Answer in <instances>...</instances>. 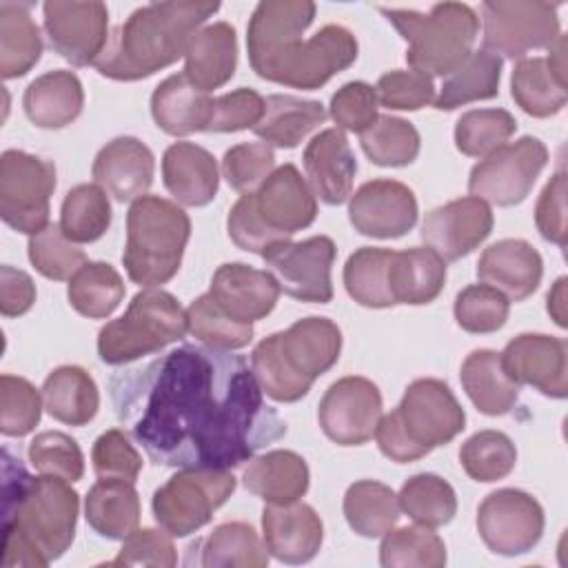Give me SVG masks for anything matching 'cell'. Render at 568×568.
Masks as SVG:
<instances>
[{"label": "cell", "mask_w": 568, "mask_h": 568, "mask_svg": "<svg viewBox=\"0 0 568 568\" xmlns=\"http://www.w3.org/2000/svg\"><path fill=\"white\" fill-rule=\"evenodd\" d=\"M118 422L158 466L231 470L286 435L246 359L184 344L109 382Z\"/></svg>", "instance_id": "cell-1"}, {"label": "cell", "mask_w": 568, "mask_h": 568, "mask_svg": "<svg viewBox=\"0 0 568 568\" xmlns=\"http://www.w3.org/2000/svg\"><path fill=\"white\" fill-rule=\"evenodd\" d=\"M315 18L308 0H262L246 27L253 71L271 82L313 91L357 60V40L342 24H326L304 40Z\"/></svg>", "instance_id": "cell-2"}, {"label": "cell", "mask_w": 568, "mask_h": 568, "mask_svg": "<svg viewBox=\"0 0 568 568\" xmlns=\"http://www.w3.org/2000/svg\"><path fill=\"white\" fill-rule=\"evenodd\" d=\"M80 495L60 477H33L2 448V566L44 568L75 537Z\"/></svg>", "instance_id": "cell-3"}, {"label": "cell", "mask_w": 568, "mask_h": 568, "mask_svg": "<svg viewBox=\"0 0 568 568\" xmlns=\"http://www.w3.org/2000/svg\"><path fill=\"white\" fill-rule=\"evenodd\" d=\"M217 9L220 4L211 0L144 4L113 29L93 67L100 75L120 82L149 78L184 58L193 36Z\"/></svg>", "instance_id": "cell-4"}, {"label": "cell", "mask_w": 568, "mask_h": 568, "mask_svg": "<svg viewBox=\"0 0 568 568\" xmlns=\"http://www.w3.org/2000/svg\"><path fill=\"white\" fill-rule=\"evenodd\" d=\"M317 217V200L295 164L277 166L257 191L240 195L226 217V231L242 251L264 255L288 242Z\"/></svg>", "instance_id": "cell-5"}, {"label": "cell", "mask_w": 568, "mask_h": 568, "mask_svg": "<svg viewBox=\"0 0 568 568\" xmlns=\"http://www.w3.org/2000/svg\"><path fill=\"white\" fill-rule=\"evenodd\" d=\"M464 428L466 413L450 386L435 377H422L406 386L397 408L379 417L375 439L388 459L408 464L446 446Z\"/></svg>", "instance_id": "cell-6"}, {"label": "cell", "mask_w": 568, "mask_h": 568, "mask_svg": "<svg viewBox=\"0 0 568 568\" xmlns=\"http://www.w3.org/2000/svg\"><path fill=\"white\" fill-rule=\"evenodd\" d=\"M191 217L178 202L160 195H142L126 213V244L122 264L131 282L153 288L162 286L180 271Z\"/></svg>", "instance_id": "cell-7"}, {"label": "cell", "mask_w": 568, "mask_h": 568, "mask_svg": "<svg viewBox=\"0 0 568 568\" xmlns=\"http://www.w3.org/2000/svg\"><path fill=\"white\" fill-rule=\"evenodd\" d=\"M377 9L408 42L406 62L410 69L428 78L453 73L470 55L479 33L477 13L462 2H439L428 13L415 9Z\"/></svg>", "instance_id": "cell-8"}, {"label": "cell", "mask_w": 568, "mask_h": 568, "mask_svg": "<svg viewBox=\"0 0 568 568\" xmlns=\"http://www.w3.org/2000/svg\"><path fill=\"white\" fill-rule=\"evenodd\" d=\"M189 331L182 304L158 286L142 288L122 317L106 322L98 333V355L104 364L122 366L158 353Z\"/></svg>", "instance_id": "cell-9"}, {"label": "cell", "mask_w": 568, "mask_h": 568, "mask_svg": "<svg viewBox=\"0 0 568 568\" xmlns=\"http://www.w3.org/2000/svg\"><path fill=\"white\" fill-rule=\"evenodd\" d=\"M235 477L220 468H182L153 493V517L171 537H189L229 501Z\"/></svg>", "instance_id": "cell-10"}, {"label": "cell", "mask_w": 568, "mask_h": 568, "mask_svg": "<svg viewBox=\"0 0 568 568\" xmlns=\"http://www.w3.org/2000/svg\"><path fill=\"white\" fill-rule=\"evenodd\" d=\"M555 2L544 0H488L481 2L484 49L510 60L548 49L559 36V16Z\"/></svg>", "instance_id": "cell-11"}, {"label": "cell", "mask_w": 568, "mask_h": 568, "mask_svg": "<svg viewBox=\"0 0 568 568\" xmlns=\"http://www.w3.org/2000/svg\"><path fill=\"white\" fill-rule=\"evenodd\" d=\"M55 191L53 162L9 149L0 158V217L18 233L36 235L49 224V200Z\"/></svg>", "instance_id": "cell-12"}, {"label": "cell", "mask_w": 568, "mask_h": 568, "mask_svg": "<svg viewBox=\"0 0 568 568\" xmlns=\"http://www.w3.org/2000/svg\"><path fill=\"white\" fill-rule=\"evenodd\" d=\"M548 162V149L539 138L524 135L506 142L470 169V195L497 204L515 206L528 197Z\"/></svg>", "instance_id": "cell-13"}, {"label": "cell", "mask_w": 568, "mask_h": 568, "mask_svg": "<svg viewBox=\"0 0 568 568\" xmlns=\"http://www.w3.org/2000/svg\"><path fill=\"white\" fill-rule=\"evenodd\" d=\"M275 364L295 384L311 388L313 382L331 371L342 353L339 326L320 315H308L282 333L264 337Z\"/></svg>", "instance_id": "cell-14"}, {"label": "cell", "mask_w": 568, "mask_h": 568, "mask_svg": "<svg viewBox=\"0 0 568 568\" xmlns=\"http://www.w3.org/2000/svg\"><path fill=\"white\" fill-rule=\"evenodd\" d=\"M477 532L495 555H524L532 550L544 535V508L526 490H493L477 508Z\"/></svg>", "instance_id": "cell-15"}, {"label": "cell", "mask_w": 568, "mask_h": 568, "mask_svg": "<svg viewBox=\"0 0 568 568\" xmlns=\"http://www.w3.org/2000/svg\"><path fill=\"white\" fill-rule=\"evenodd\" d=\"M337 248L328 235H313L302 242H280L264 251L262 260L277 280L280 291L313 304H328L333 300L331 268Z\"/></svg>", "instance_id": "cell-16"}, {"label": "cell", "mask_w": 568, "mask_h": 568, "mask_svg": "<svg viewBox=\"0 0 568 568\" xmlns=\"http://www.w3.org/2000/svg\"><path fill=\"white\" fill-rule=\"evenodd\" d=\"M44 33L51 49L73 67H89L109 44V9L104 2H62L42 4Z\"/></svg>", "instance_id": "cell-17"}, {"label": "cell", "mask_w": 568, "mask_h": 568, "mask_svg": "<svg viewBox=\"0 0 568 568\" xmlns=\"http://www.w3.org/2000/svg\"><path fill=\"white\" fill-rule=\"evenodd\" d=\"M382 417V393L366 377L348 375L333 382L320 399L317 419L324 435L339 446H362Z\"/></svg>", "instance_id": "cell-18"}, {"label": "cell", "mask_w": 568, "mask_h": 568, "mask_svg": "<svg viewBox=\"0 0 568 568\" xmlns=\"http://www.w3.org/2000/svg\"><path fill=\"white\" fill-rule=\"evenodd\" d=\"M417 197L397 180L364 182L348 197V220L366 237L393 240L406 235L417 222Z\"/></svg>", "instance_id": "cell-19"}, {"label": "cell", "mask_w": 568, "mask_h": 568, "mask_svg": "<svg viewBox=\"0 0 568 568\" xmlns=\"http://www.w3.org/2000/svg\"><path fill=\"white\" fill-rule=\"evenodd\" d=\"M501 355V366L515 384H528L546 397L568 395V344L544 333L513 337Z\"/></svg>", "instance_id": "cell-20"}, {"label": "cell", "mask_w": 568, "mask_h": 568, "mask_svg": "<svg viewBox=\"0 0 568 568\" xmlns=\"http://www.w3.org/2000/svg\"><path fill=\"white\" fill-rule=\"evenodd\" d=\"M493 224L488 202L466 195L428 211L419 233L444 262H455L473 253L490 235Z\"/></svg>", "instance_id": "cell-21"}, {"label": "cell", "mask_w": 568, "mask_h": 568, "mask_svg": "<svg viewBox=\"0 0 568 568\" xmlns=\"http://www.w3.org/2000/svg\"><path fill=\"white\" fill-rule=\"evenodd\" d=\"M262 539L275 559L284 564L311 561L324 541V524L304 501L266 504L262 508Z\"/></svg>", "instance_id": "cell-22"}, {"label": "cell", "mask_w": 568, "mask_h": 568, "mask_svg": "<svg viewBox=\"0 0 568 568\" xmlns=\"http://www.w3.org/2000/svg\"><path fill=\"white\" fill-rule=\"evenodd\" d=\"M209 293L226 315L237 322L253 324L275 308L282 291L268 271H260L242 262H229L217 266L213 273Z\"/></svg>", "instance_id": "cell-23"}, {"label": "cell", "mask_w": 568, "mask_h": 568, "mask_svg": "<svg viewBox=\"0 0 568 568\" xmlns=\"http://www.w3.org/2000/svg\"><path fill=\"white\" fill-rule=\"evenodd\" d=\"M91 173L118 202H131L146 195L153 184L155 158L142 140L120 135L98 151Z\"/></svg>", "instance_id": "cell-24"}, {"label": "cell", "mask_w": 568, "mask_h": 568, "mask_svg": "<svg viewBox=\"0 0 568 568\" xmlns=\"http://www.w3.org/2000/svg\"><path fill=\"white\" fill-rule=\"evenodd\" d=\"M302 162L308 186L322 202L337 206L353 195L357 160L342 129L320 131L306 144Z\"/></svg>", "instance_id": "cell-25"}, {"label": "cell", "mask_w": 568, "mask_h": 568, "mask_svg": "<svg viewBox=\"0 0 568 568\" xmlns=\"http://www.w3.org/2000/svg\"><path fill=\"white\" fill-rule=\"evenodd\" d=\"M544 275V260L539 251L517 237H506L493 242L484 248L477 262V277L504 293L513 302H521L530 297Z\"/></svg>", "instance_id": "cell-26"}, {"label": "cell", "mask_w": 568, "mask_h": 568, "mask_svg": "<svg viewBox=\"0 0 568 568\" xmlns=\"http://www.w3.org/2000/svg\"><path fill=\"white\" fill-rule=\"evenodd\" d=\"M162 180L182 206L209 204L220 186L215 158L195 142H173L162 155Z\"/></svg>", "instance_id": "cell-27"}, {"label": "cell", "mask_w": 568, "mask_h": 568, "mask_svg": "<svg viewBox=\"0 0 568 568\" xmlns=\"http://www.w3.org/2000/svg\"><path fill=\"white\" fill-rule=\"evenodd\" d=\"M215 98L189 82L184 73L162 80L151 95V115L169 135H191L209 131Z\"/></svg>", "instance_id": "cell-28"}, {"label": "cell", "mask_w": 568, "mask_h": 568, "mask_svg": "<svg viewBox=\"0 0 568 568\" xmlns=\"http://www.w3.org/2000/svg\"><path fill=\"white\" fill-rule=\"evenodd\" d=\"M237 67V36L229 22L202 27L184 55V75L202 91L224 87Z\"/></svg>", "instance_id": "cell-29"}, {"label": "cell", "mask_w": 568, "mask_h": 568, "mask_svg": "<svg viewBox=\"0 0 568 568\" xmlns=\"http://www.w3.org/2000/svg\"><path fill=\"white\" fill-rule=\"evenodd\" d=\"M27 118L40 129L71 124L84 106V89L73 71L55 69L38 75L22 95Z\"/></svg>", "instance_id": "cell-30"}, {"label": "cell", "mask_w": 568, "mask_h": 568, "mask_svg": "<svg viewBox=\"0 0 568 568\" xmlns=\"http://www.w3.org/2000/svg\"><path fill=\"white\" fill-rule=\"evenodd\" d=\"M186 564L206 568H264L268 566V550L251 524L226 521L189 546Z\"/></svg>", "instance_id": "cell-31"}, {"label": "cell", "mask_w": 568, "mask_h": 568, "mask_svg": "<svg viewBox=\"0 0 568 568\" xmlns=\"http://www.w3.org/2000/svg\"><path fill=\"white\" fill-rule=\"evenodd\" d=\"M311 481L308 466L293 450H268L251 457L242 473V484L248 493L266 504H291L306 495Z\"/></svg>", "instance_id": "cell-32"}, {"label": "cell", "mask_w": 568, "mask_h": 568, "mask_svg": "<svg viewBox=\"0 0 568 568\" xmlns=\"http://www.w3.org/2000/svg\"><path fill=\"white\" fill-rule=\"evenodd\" d=\"M446 262L428 246L393 251L388 288L395 304H430L444 288Z\"/></svg>", "instance_id": "cell-33"}, {"label": "cell", "mask_w": 568, "mask_h": 568, "mask_svg": "<svg viewBox=\"0 0 568 568\" xmlns=\"http://www.w3.org/2000/svg\"><path fill=\"white\" fill-rule=\"evenodd\" d=\"M326 120V109L317 100H304L288 93L264 98V113L253 133L268 146L295 149L311 131Z\"/></svg>", "instance_id": "cell-34"}, {"label": "cell", "mask_w": 568, "mask_h": 568, "mask_svg": "<svg viewBox=\"0 0 568 568\" xmlns=\"http://www.w3.org/2000/svg\"><path fill=\"white\" fill-rule=\"evenodd\" d=\"M462 386L479 413L499 417L513 410L519 399V384H515L504 366L501 355L490 348L473 351L459 371Z\"/></svg>", "instance_id": "cell-35"}, {"label": "cell", "mask_w": 568, "mask_h": 568, "mask_svg": "<svg viewBox=\"0 0 568 568\" xmlns=\"http://www.w3.org/2000/svg\"><path fill=\"white\" fill-rule=\"evenodd\" d=\"M84 517L100 537L124 541L140 524V497L133 481H95L84 497Z\"/></svg>", "instance_id": "cell-36"}, {"label": "cell", "mask_w": 568, "mask_h": 568, "mask_svg": "<svg viewBox=\"0 0 568 568\" xmlns=\"http://www.w3.org/2000/svg\"><path fill=\"white\" fill-rule=\"evenodd\" d=\"M47 413L69 426L89 424L100 408V393L93 377L75 364L53 368L42 384Z\"/></svg>", "instance_id": "cell-37"}, {"label": "cell", "mask_w": 568, "mask_h": 568, "mask_svg": "<svg viewBox=\"0 0 568 568\" xmlns=\"http://www.w3.org/2000/svg\"><path fill=\"white\" fill-rule=\"evenodd\" d=\"M42 55L40 27L29 4L0 2V75L4 80L27 75Z\"/></svg>", "instance_id": "cell-38"}, {"label": "cell", "mask_w": 568, "mask_h": 568, "mask_svg": "<svg viewBox=\"0 0 568 568\" xmlns=\"http://www.w3.org/2000/svg\"><path fill=\"white\" fill-rule=\"evenodd\" d=\"M499 80L501 58L486 49L470 51V55L444 78L433 104L439 111H455L477 100H490L499 93Z\"/></svg>", "instance_id": "cell-39"}, {"label": "cell", "mask_w": 568, "mask_h": 568, "mask_svg": "<svg viewBox=\"0 0 568 568\" xmlns=\"http://www.w3.org/2000/svg\"><path fill=\"white\" fill-rule=\"evenodd\" d=\"M510 95L532 118H550L566 106L568 89L546 58H521L510 73Z\"/></svg>", "instance_id": "cell-40"}, {"label": "cell", "mask_w": 568, "mask_h": 568, "mask_svg": "<svg viewBox=\"0 0 568 568\" xmlns=\"http://www.w3.org/2000/svg\"><path fill=\"white\" fill-rule=\"evenodd\" d=\"M399 499L390 486L375 479H359L344 493V517L348 526L368 539L384 537L399 519Z\"/></svg>", "instance_id": "cell-41"}, {"label": "cell", "mask_w": 568, "mask_h": 568, "mask_svg": "<svg viewBox=\"0 0 568 568\" xmlns=\"http://www.w3.org/2000/svg\"><path fill=\"white\" fill-rule=\"evenodd\" d=\"M124 282L106 262H87L67 286L69 304L89 320L109 317L124 300Z\"/></svg>", "instance_id": "cell-42"}, {"label": "cell", "mask_w": 568, "mask_h": 568, "mask_svg": "<svg viewBox=\"0 0 568 568\" xmlns=\"http://www.w3.org/2000/svg\"><path fill=\"white\" fill-rule=\"evenodd\" d=\"M393 251L382 246H362L344 264L346 293L366 308L395 306L388 288V264Z\"/></svg>", "instance_id": "cell-43"}, {"label": "cell", "mask_w": 568, "mask_h": 568, "mask_svg": "<svg viewBox=\"0 0 568 568\" xmlns=\"http://www.w3.org/2000/svg\"><path fill=\"white\" fill-rule=\"evenodd\" d=\"M60 226L75 244L100 240L111 226L109 193L100 184H78L67 191L60 209Z\"/></svg>", "instance_id": "cell-44"}, {"label": "cell", "mask_w": 568, "mask_h": 568, "mask_svg": "<svg viewBox=\"0 0 568 568\" xmlns=\"http://www.w3.org/2000/svg\"><path fill=\"white\" fill-rule=\"evenodd\" d=\"M397 499L404 515L428 528L446 526L457 513V495L453 486L433 473L413 475L404 481Z\"/></svg>", "instance_id": "cell-45"}, {"label": "cell", "mask_w": 568, "mask_h": 568, "mask_svg": "<svg viewBox=\"0 0 568 568\" xmlns=\"http://www.w3.org/2000/svg\"><path fill=\"white\" fill-rule=\"evenodd\" d=\"M379 564L386 568H442L446 546L433 528L422 524L390 528L379 546Z\"/></svg>", "instance_id": "cell-46"}, {"label": "cell", "mask_w": 568, "mask_h": 568, "mask_svg": "<svg viewBox=\"0 0 568 568\" xmlns=\"http://www.w3.org/2000/svg\"><path fill=\"white\" fill-rule=\"evenodd\" d=\"M459 464L475 481H499L513 473L517 464V448L501 430H479L462 444Z\"/></svg>", "instance_id": "cell-47"}, {"label": "cell", "mask_w": 568, "mask_h": 568, "mask_svg": "<svg viewBox=\"0 0 568 568\" xmlns=\"http://www.w3.org/2000/svg\"><path fill=\"white\" fill-rule=\"evenodd\" d=\"M362 149L377 166H406L419 155V131L413 122L397 115H379L377 122L359 135Z\"/></svg>", "instance_id": "cell-48"}, {"label": "cell", "mask_w": 568, "mask_h": 568, "mask_svg": "<svg viewBox=\"0 0 568 568\" xmlns=\"http://www.w3.org/2000/svg\"><path fill=\"white\" fill-rule=\"evenodd\" d=\"M186 324H189V333L200 344L222 348V351L244 348L253 339V324H244L226 315L215 304L211 293H204L189 304Z\"/></svg>", "instance_id": "cell-49"}, {"label": "cell", "mask_w": 568, "mask_h": 568, "mask_svg": "<svg viewBox=\"0 0 568 568\" xmlns=\"http://www.w3.org/2000/svg\"><path fill=\"white\" fill-rule=\"evenodd\" d=\"M517 131V120L506 109H470L455 124V146L470 158H486L504 146Z\"/></svg>", "instance_id": "cell-50"}, {"label": "cell", "mask_w": 568, "mask_h": 568, "mask_svg": "<svg viewBox=\"0 0 568 568\" xmlns=\"http://www.w3.org/2000/svg\"><path fill=\"white\" fill-rule=\"evenodd\" d=\"M29 260L47 280H71L84 264V251L64 235L62 226L49 222L40 233L29 237Z\"/></svg>", "instance_id": "cell-51"}, {"label": "cell", "mask_w": 568, "mask_h": 568, "mask_svg": "<svg viewBox=\"0 0 568 568\" xmlns=\"http://www.w3.org/2000/svg\"><path fill=\"white\" fill-rule=\"evenodd\" d=\"M453 313L468 333H495L508 320L510 300L484 282L470 284L457 293Z\"/></svg>", "instance_id": "cell-52"}, {"label": "cell", "mask_w": 568, "mask_h": 568, "mask_svg": "<svg viewBox=\"0 0 568 568\" xmlns=\"http://www.w3.org/2000/svg\"><path fill=\"white\" fill-rule=\"evenodd\" d=\"M29 462L40 475L60 477L69 484L80 481L84 475V455L78 442L60 430L38 433L29 442Z\"/></svg>", "instance_id": "cell-53"}, {"label": "cell", "mask_w": 568, "mask_h": 568, "mask_svg": "<svg viewBox=\"0 0 568 568\" xmlns=\"http://www.w3.org/2000/svg\"><path fill=\"white\" fill-rule=\"evenodd\" d=\"M42 404L29 379L4 373L0 377V433L7 437L29 435L40 422Z\"/></svg>", "instance_id": "cell-54"}, {"label": "cell", "mask_w": 568, "mask_h": 568, "mask_svg": "<svg viewBox=\"0 0 568 568\" xmlns=\"http://www.w3.org/2000/svg\"><path fill=\"white\" fill-rule=\"evenodd\" d=\"M275 171V153L266 142H242L222 158V175L237 193H253Z\"/></svg>", "instance_id": "cell-55"}, {"label": "cell", "mask_w": 568, "mask_h": 568, "mask_svg": "<svg viewBox=\"0 0 568 568\" xmlns=\"http://www.w3.org/2000/svg\"><path fill=\"white\" fill-rule=\"evenodd\" d=\"M375 93L377 102L390 111H419L435 102L433 78L415 69H393L382 73Z\"/></svg>", "instance_id": "cell-56"}, {"label": "cell", "mask_w": 568, "mask_h": 568, "mask_svg": "<svg viewBox=\"0 0 568 568\" xmlns=\"http://www.w3.org/2000/svg\"><path fill=\"white\" fill-rule=\"evenodd\" d=\"M377 109H379V102H377L375 87L362 80H353L342 84L333 93L328 115L333 118L337 129L362 135L377 122L379 118Z\"/></svg>", "instance_id": "cell-57"}, {"label": "cell", "mask_w": 568, "mask_h": 568, "mask_svg": "<svg viewBox=\"0 0 568 568\" xmlns=\"http://www.w3.org/2000/svg\"><path fill=\"white\" fill-rule=\"evenodd\" d=\"M91 462H93V470L100 479H124V481L135 484V479L142 470L140 453L135 450V446L129 442V437L120 428L104 430L93 442Z\"/></svg>", "instance_id": "cell-58"}, {"label": "cell", "mask_w": 568, "mask_h": 568, "mask_svg": "<svg viewBox=\"0 0 568 568\" xmlns=\"http://www.w3.org/2000/svg\"><path fill=\"white\" fill-rule=\"evenodd\" d=\"M111 566H155V568H171L178 564V550L173 546L171 535L162 528H138L133 530L118 557L109 561Z\"/></svg>", "instance_id": "cell-59"}, {"label": "cell", "mask_w": 568, "mask_h": 568, "mask_svg": "<svg viewBox=\"0 0 568 568\" xmlns=\"http://www.w3.org/2000/svg\"><path fill=\"white\" fill-rule=\"evenodd\" d=\"M264 113V98L255 89L240 87L231 93L215 98L213 120L209 131L213 133H235L253 129Z\"/></svg>", "instance_id": "cell-60"}, {"label": "cell", "mask_w": 568, "mask_h": 568, "mask_svg": "<svg viewBox=\"0 0 568 568\" xmlns=\"http://www.w3.org/2000/svg\"><path fill=\"white\" fill-rule=\"evenodd\" d=\"M535 224L544 240L566 246V173L557 171L544 186L537 206H535Z\"/></svg>", "instance_id": "cell-61"}, {"label": "cell", "mask_w": 568, "mask_h": 568, "mask_svg": "<svg viewBox=\"0 0 568 568\" xmlns=\"http://www.w3.org/2000/svg\"><path fill=\"white\" fill-rule=\"evenodd\" d=\"M36 302V284L29 273L4 264L0 268V311L4 317L24 315Z\"/></svg>", "instance_id": "cell-62"}, {"label": "cell", "mask_w": 568, "mask_h": 568, "mask_svg": "<svg viewBox=\"0 0 568 568\" xmlns=\"http://www.w3.org/2000/svg\"><path fill=\"white\" fill-rule=\"evenodd\" d=\"M548 313L557 326H566V277H559L548 293Z\"/></svg>", "instance_id": "cell-63"}]
</instances>
